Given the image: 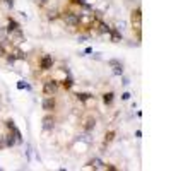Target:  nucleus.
Instances as JSON below:
<instances>
[{
    "instance_id": "nucleus-2",
    "label": "nucleus",
    "mask_w": 171,
    "mask_h": 171,
    "mask_svg": "<svg viewBox=\"0 0 171 171\" xmlns=\"http://www.w3.org/2000/svg\"><path fill=\"white\" fill-rule=\"evenodd\" d=\"M132 24L137 31V38L140 39V27H142V14H140V7H137L132 14Z\"/></svg>"
},
{
    "instance_id": "nucleus-9",
    "label": "nucleus",
    "mask_w": 171,
    "mask_h": 171,
    "mask_svg": "<svg viewBox=\"0 0 171 171\" xmlns=\"http://www.w3.org/2000/svg\"><path fill=\"white\" fill-rule=\"evenodd\" d=\"M110 36H111V41H115V43L122 41V34H120V31H118V29H115V27H111V29H110Z\"/></svg>"
},
{
    "instance_id": "nucleus-16",
    "label": "nucleus",
    "mask_w": 171,
    "mask_h": 171,
    "mask_svg": "<svg viewBox=\"0 0 171 171\" xmlns=\"http://www.w3.org/2000/svg\"><path fill=\"white\" fill-rule=\"evenodd\" d=\"M113 98H115V94H113V92H106V94L103 96V101H104L106 104H110V103L113 101Z\"/></svg>"
},
{
    "instance_id": "nucleus-12",
    "label": "nucleus",
    "mask_w": 171,
    "mask_h": 171,
    "mask_svg": "<svg viewBox=\"0 0 171 171\" xmlns=\"http://www.w3.org/2000/svg\"><path fill=\"white\" fill-rule=\"evenodd\" d=\"M15 29H19V24H17L14 19H9V24H7V31H9V33H12V31H15Z\"/></svg>"
},
{
    "instance_id": "nucleus-17",
    "label": "nucleus",
    "mask_w": 171,
    "mask_h": 171,
    "mask_svg": "<svg viewBox=\"0 0 171 171\" xmlns=\"http://www.w3.org/2000/svg\"><path fill=\"white\" fill-rule=\"evenodd\" d=\"M7 62H9V63H14V62H15V55H14V53H7Z\"/></svg>"
},
{
    "instance_id": "nucleus-25",
    "label": "nucleus",
    "mask_w": 171,
    "mask_h": 171,
    "mask_svg": "<svg viewBox=\"0 0 171 171\" xmlns=\"http://www.w3.org/2000/svg\"><path fill=\"white\" fill-rule=\"evenodd\" d=\"M92 58L94 60H101V53H92Z\"/></svg>"
},
{
    "instance_id": "nucleus-13",
    "label": "nucleus",
    "mask_w": 171,
    "mask_h": 171,
    "mask_svg": "<svg viewBox=\"0 0 171 171\" xmlns=\"http://www.w3.org/2000/svg\"><path fill=\"white\" fill-rule=\"evenodd\" d=\"M89 164H91V166H94V168H104V164H103V161H101V159H91V161H89Z\"/></svg>"
},
{
    "instance_id": "nucleus-28",
    "label": "nucleus",
    "mask_w": 171,
    "mask_h": 171,
    "mask_svg": "<svg viewBox=\"0 0 171 171\" xmlns=\"http://www.w3.org/2000/svg\"><path fill=\"white\" fill-rule=\"evenodd\" d=\"M135 137H137V139H140V137H142V132H140V130H137V132H135Z\"/></svg>"
},
{
    "instance_id": "nucleus-23",
    "label": "nucleus",
    "mask_w": 171,
    "mask_h": 171,
    "mask_svg": "<svg viewBox=\"0 0 171 171\" xmlns=\"http://www.w3.org/2000/svg\"><path fill=\"white\" fill-rule=\"evenodd\" d=\"M3 2H5V5H7V7H10V9L14 7V0H3Z\"/></svg>"
},
{
    "instance_id": "nucleus-26",
    "label": "nucleus",
    "mask_w": 171,
    "mask_h": 171,
    "mask_svg": "<svg viewBox=\"0 0 171 171\" xmlns=\"http://www.w3.org/2000/svg\"><path fill=\"white\" fill-rule=\"evenodd\" d=\"M130 84V79L128 77H123V86H128Z\"/></svg>"
},
{
    "instance_id": "nucleus-21",
    "label": "nucleus",
    "mask_w": 171,
    "mask_h": 171,
    "mask_svg": "<svg viewBox=\"0 0 171 171\" xmlns=\"http://www.w3.org/2000/svg\"><path fill=\"white\" fill-rule=\"evenodd\" d=\"M55 17H57V12H55V10L48 12V19H55Z\"/></svg>"
},
{
    "instance_id": "nucleus-4",
    "label": "nucleus",
    "mask_w": 171,
    "mask_h": 171,
    "mask_svg": "<svg viewBox=\"0 0 171 171\" xmlns=\"http://www.w3.org/2000/svg\"><path fill=\"white\" fill-rule=\"evenodd\" d=\"M9 34H10V41H12L14 45H21V43L24 41V34H22L21 29H15V31H12V33H9Z\"/></svg>"
},
{
    "instance_id": "nucleus-18",
    "label": "nucleus",
    "mask_w": 171,
    "mask_h": 171,
    "mask_svg": "<svg viewBox=\"0 0 171 171\" xmlns=\"http://www.w3.org/2000/svg\"><path fill=\"white\" fill-rule=\"evenodd\" d=\"M17 87H19V89H29V86H27L24 81H19V82H17Z\"/></svg>"
},
{
    "instance_id": "nucleus-6",
    "label": "nucleus",
    "mask_w": 171,
    "mask_h": 171,
    "mask_svg": "<svg viewBox=\"0 0 171 171\" xmlns=\"http://www.w3.org/2000/svg\"><path fill=\"white\" fill-rule=\"evenodd\" d=\"M108 63H110V67H113V74H115V75H122V74H123V65H122V62H118V60L113 58V60H110Z\"/></svg>"
},
{
    "instance_id": "nucleus-3",
    "label": "nucleus",
    "mask_w": 171,
    "mask_h": 171,
    "mask_svg": "<svg viewBox=\"0 0 171 171\" xmlns=\"http://www.w3.org/2000/svg\"><path fill=\"white\" fill-rule=\"evenodd\" d=\"M57 91H58V82H57V81H48V82H45L43 92H45L46 96H53Z\"/></svg>"
},
{
    "instance_id": "nucleus-8",
    "label": "nucleus",
    "mask_w": 171,
    "mask_h": 171,
    "mask_svg": "<svg viewBox=\"0 0 171 171\" xmlns=\"http://www.w3.org/2000/svg\"><path fill=\"white\" fill-rule=\"evenodd\" d=\"M43 110H45V111H51V110H55V99H53L51 96H48V98L43 99Z\"/></svg>"
},
{
    "instance_id": "nucleus-19",
    "label": "nucleus",
    "mask_w": 171,
    "mask_h": 171,
    "mask_svg": "<svg viewBox=\"0 0 171 171\" xmlns=\"http://www.w3.org/2000/svg\"><path fill=\"white\" fill-rule=\"evenodd\" d=\"M113 137H115V134H113V132H110V134L106 135V139H104V142H111V140H113Z\"/></svg>"
},
{
    "instance_id": "nucleus-11",
    "label": "nucleus",
    "mask_w": 171,
    "mask_h": 171,
    "mask_svg": "<svg viewBox=\"0 0 171 171\" xmlns=\"http://www.w3.org/2000/svg\"><path fill=\"white\" fill-rule=\"evenodd\" d=\"M94 127H96V120H94V118H87V120H86V125H84L86 132H91Z\"/></svg>"
},
{
    "instance_id": "nucleus-5",
    "label": "nucleus",
    "mask_w": 171,
    "mask_h": 171,
    "mask_svg": "<svg viewBox=\"0 0 171 171\" xmlns=\"http://www.w3.org/2000/svg\"><path fill=\"white\" fill-rule=\"evenodd\" d=\"M53 128H55V118L50 116V115L45 116V118H43V130H45V132H51Z\"/></svg>"
},
{
    "instance_id": "nucleus-10",
    "label": "nucleus",
    "mask_w": 171,
    "mask_h": 171,
    "mask_svg": "<svg viewBox=\"0 0 171 171\" xmlns=\"http://www.w3.org/2000/svg\"><path fill=\"white\" fill-rule=\"evenodd\" d=\"M15 137H14V134H9V135H5L3 137V144L7 146V147H12V146H15Z\"/></svg>"
},
{
    "instance_id": "nucleus-24",
    "label": "nucleus",
    "mask_w": 171,
    "mask_h": 171,
    "mask_svg": "<svg viewBox=\"0 0 171 171\" xmlns=\"http://www.w3.org/2000/svg\"><path fill=\"white\" fill-rule=\"evenodd\" d=\"M72 3H77V5H86L84 0H72Z\"/></svg>"
},
{
    "instance_id": "nucleus-15",
    "label": "nucleus",
    "mask_w": 171,
    "mask_h": 171,
    "mask_svg": "<svg viewBox=\"0 0 171 171\" xmlns=\"http://www.w3.org/2000/svg\"><path fill=\"white\" fill-rule=\"evenodd\" d=\"M91 96H92V94H89V92H79V94H77V99H79V101H87Z\"/></svg>"
},
{
    "instance_id": "nucleus-7",
    "label": "nucleus",
    "mask_w": 171,
    "mask_h": 171,
    "mask_svg": "<svg viewBox=\"0 0 171 171\" xmlns=\"http://www.w3.org/2000/svg\"><path fill=\"white\" fill-rule=\"evenodd\" d=\"M51 65H53V58H51V55H45V57L41 58V69H43V70H50Z\"/></svg>"
},
{
    "instance_id": "nucleus-14",
    "label": "nucleus",
    "mask_w": 171,
    "mask_h": 171,
    "mask_svg": "<svg viewBox=\"0 0 171 171\" xmlns=\"http://www.w3.org/2000/svg\"><path fill=\"white\" fill-rule=\"evenodd\" d=\"M62 86H63L65 89H70V87L74 86V82H72V79H70V77H67V79H63V81H62Z\"/></svg>"
},
{
    "instance_id": "nucleus-20",
    "label": "nucleus",
    "mask_w": 171,
    "mask_h": 171,
    "mask_svg": "<svg viewBox=\"0 0 171 171\" xmlns=\"http://www.w3.org/2000/svg\"><path fill=\"white\" fill-rule=\"evenodd\" d=\"M14 55H15V58H24V57H26V55H24L22 51H19V50H17V51H15Z\"/></svg>"
},
{
    "instance_id": "nucleus-1",
    "label": "nucleus",
    "mask_w": 171,
    "mask_h": 171,
    "mask_svg": "<svg viewBox=\"0 0 171 171\" xmlns=\"http://www.w3.org/2000/svg\"><path fill=\"white\" fill-rule=\"evenodd\" d=\"M79 17H81V14H77V12H72V10L63 12V21H65V24L70 26V27L79 26Z\"/></svg>"
},
{
    "instance_id": "nucleus-22",
    "label": "nucleus",
    "mask_w": 171,
    "mask_h": 171,
    "mask_svg": "<svg viewBox=\"0 0 171 171\" xmlns=\"http://www.w3.org/2000/svg\"><path fill=\"white\" fill-rule=\"evenodd\" d=\"M130 96H132L130 92H123V94H122V99H125V101H127V99H130Z\"/></svg>"
},
{
    "instance_id": "nucleus-29",
    "label": "nucleus",
    "mask_w": 171,
    "mask_h": 171,
    "mask_svg": "<svg viewBox=\"0 0 171 171\" xmlns=\"http://www.w3.org/2000/svg\"><path fill=\"white\" fill-rule=\"evenodd\" d=\"M86 39H87V38H86V36H81V38H79V43H84V41H86Z\"/></svg>"
},
{
    "instance_id": "nucleus-27",
    "label": "nucleus",
    "mask_w": 171,
    "mask_h": 171,
    "mask_svg": "<svg viewBox=\"0 0 171 171\" xmlns=\"http://www.w3.org/2000/svg\"><path fill=\"white\" fill-rule=\"evenodd\" d=\"M48 2H50V0H38V3H39V5H46Z\"/></svg>"
}]
</instances>
